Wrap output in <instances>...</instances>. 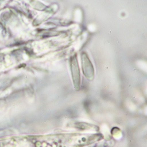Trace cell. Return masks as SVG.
I'll return each instance as SVG.
<instances>
[{"label": "cell", "mask_w": 147, "mask_h": 147, "mask_svg": "<svg viewBox=\"0 0 147 147\" xmlns=\"http://www.w3.org/2000/svg\"><path fill=\"white\" fill-rule=\"evenodd\" d=\"M81 58V65L84 75L88 80L92 81L95 76V71L93 64L86 53H82Z\"/></svg>", "instance_id": "obj_2"}, {"label": "cell", "mask_w": 147, "mask_h": 147, "mask_svg": "<svg viewBox=\"0 0 147 147\" xmlns=\"http://www.w3.org/2000/svg\"><path fill=\"white\" fill-rule=\"evenodd\" d=\"M70 65L74 86L76 91H79L80 88V74L78 58L74 55L70 59Z\"/></svg>", "instance_id": "obj_1"}]
</instances>
